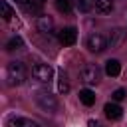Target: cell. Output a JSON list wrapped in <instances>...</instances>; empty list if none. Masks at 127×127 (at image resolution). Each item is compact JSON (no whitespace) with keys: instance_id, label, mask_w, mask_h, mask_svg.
Returning a JSON list of instances; mask_svg holds the SVG:
<instances>
[{"instance_id":"6da1fadb","label":"cell","mask_w":127,"mask_h":127,"mask_svg":"<svg viewBox=\"0 0 127 127\" xmlns=\"http://www.w3.org/2000/svg\"><path fill=\"white\" fill-rule=\"evenodd\" d=\"M26 65L22 62H10L8 67H6V77H8V83L10 85H22L26 81Z\"/></svg>"},{"instance_id":"7a4b0ae2","label":"cell","mask_w":127,"mask_h":127,"mask_svg":"<svg viewBox=\"0 0 127 127\" xmlns=\"http://www.w3.org/2000/svg\"><path fill=\"white\" fill-rule=\"evenodd\" d=\"M32 75H34V79H38V81H42V83H48V81L54 77V69H52V65H48V64H36V65L32 67Z\"/></svg>"},{"instance_id":"3957f363","label":"cell","mask_w":127,"mask_h":127,"mask_svg":"<svg viewBox=\"0 0 127 127\" xmlns=\"http://www.w3.org/2000/svg\"><path fill=\"white\" fill-rule=\"evenodd\" d=\"M81 79L89 85H95L99 79H101V69L95 65V64H87L83 69H81Z\"/></svg>"},{"instance_id":"277c9868","label":"cell","mask_w":127,"mask_h":127,"mask_svg":"<svg viewBox=\"0 0 127 127\" xmlns=\"http://www.w3.org/2000/svg\"><path fill=\"white\" fill-rule=\"evenodd\" d=\"M58 40L64 44V46H73L75 40H77V30L73 26H65L58 32Z\"/></svg>"},{"instance_id":"5b68a950","label":"cell","mask_w":127,"mask_h":127,"mask_svg":"<svg viewBox=\"0 0 127 127\" xmlns=\"http://www.w3.org/2000/svg\"><path fill=\"white\" fill-rule=\"evenodd\" d=\"M36 99H38V105H40L44 111H56V107H58L56 97H54L52 93H48V91H40Z\"/></svg>"},{"instance_id":"8992f818","label":"cell","mask_w":127,"mask_h":127,"mask_svg":"<svg viewBox=\"0 0 127 127\" xmlns=\"http://www.w3.org/2000/svg\"><path fill=\"white\" fill-rule=\"evenodd\" d=\"M87 48H89V52L99 54V52H103V50L107 48V40H105L101 34H91V36L87 38Z\"/></svg>"},{"instance_id":"52a82bcc","label":"cell","mask_w":127,"mask_h":127,"mask_svg":"<svg viewBox=\"0 0 127 127\" xmlns=\"http://www.w3.org/2000/svg\"><path fill=\"white\" fill-rule=\"evenodd\" d=\"M123 42H125V30L115 28V30H111V34L107 38V48H119Z\"/></svg>"},{"instance_id":"ba28073f","label":"cell","mask_w":127,"mask_h":127,"mask_svg":"<svg viewBox=\"0 0 127 127\" xmlns=\"http://www.w3.org/2000/svg\"><path fill=\"white\" fill-rule=\"evenodd\" d=\"M103 111H105V117L111 119V121H117V119H121V115H123V109H121L117 103H105Z\"/></svg>"},{"instance_id":"9c48e42d","label":"cell","mask_w":127,"mask_h":127,"mask_svg":"<svg viewBox=\"0 0 127 127\" xmlns=\"http://www.w3.org/2000/svg\"><path fill=\"white\" fill-rule=\"evenodd\" d=\"M36 26H38V32H42V34H52V30H54V20H52L50 16H40V18L36 20Z\"/></svg>"},{"instance_id":"30bf717a","label":"cell","mask_w":127,"mask_h":127,"mask_svg":"<svg viewBox=\"0 0 127 127\" xmlns=\"http://www.w3.org/2000/svg\"><path fill=\"white\" fill-rule=\"evenodd\" d=\"M105 73H107L109 77H117V75L121 73V64H119V60H107V62H105Z\"/></svg>"},{"instance_id":"8fae6325","label":"cell","mask_w":127,"mask_h":127,"mask_svg":"<svg viewBox=\"0 0 127 127\" xmlns=\"http://www.w3.org/2000/svg\"><path fill=\"white\" fill-rule=\"evenodd\" d=\"M8 127H40V125L32 119H26V117H12L8 121Z\"/></svg>"},{"instance_id":"7c38bea8","label":"cell","mask_w":127,"mask_h":127,"mask_svg":"<svg viewBox=\"0 0 127 127\" xmlns=\"http://www.w3.org/2000/svg\"><path fill=\"white\" fill-rule=\"evenodd\" d=\"M58 91L60 93H67L69 91V81H67V73L64 69L58 71Z\"/></svg>"},{"instance_id":"4fadbf2b","label":"cell","mask_w":127,"mask_h":127,"mask_svg":"<svg viewBox=\"0 0 127 127\" xmlns=\"http://www.w3.org/2000/svg\"><path fill=\"white\" fill-rule=\"evenodd\" d=\"M79 101H81L83 105H93V103H95V93H93L91 89H81V91H79Z\"/></svg>"},{"instance_id":"5bb4252c","label":"cell","mask_w":127,"mask_h":127,"mask_svg":"<svg viewBox=\"0 0 127 127\" xmlns=\"http://www.w3.org/2000/svg\"><path fill=\"white\" fill-rule=\"evenodd\" d=\"M95 10L101 14H107L113 10V0H95Z\"/></svg>"},{"instance_id":"9a60e30c","label":"cell","mask_w":127,"mask_h":127,"mask_svg":"<svg viewBox=\"0 0 127 127\" xmlns=\"http://www.w3.org/2000/svg\"><path fill=\"white\" fill-rule=\"evenodd\" d=\"M22 48H24V40H22L20 36H14V38H10V40H8V44H6V50H8V52L22 50Z\"/></svg>"},{"instance_id":"2e32d148","label":"cell","mask_w":127,"mask_h":127,"mask_svg":"<svg viewBox=\"0 0 127 127\" xmlns=\"http://www.w3.org/2000/svg\"><path fill=\"white\" fill-rule=\"evenodd\" d=\"M56 8H58V12L69 14L73 8V0H56Z\"/></svg>"},{"instance_id":"e0dca14e","label":"cell","mask_w":127,"mask_h":127,"mask_svg":"<svg viewBox=\"0 0 127 127\" xmlns=\"http://www.w3.org/2000/svg\"><path fill=\"white\" fill-rule=\"evenodd\" d=\"M0 8H2V18H4L6 22H10V20H12V16H14V10H12V6H10L6 0H2V2H0Z\"/></svg>"},{"instance_id":"ac0fdd59","label":"cell","mask_w":127,"mask_h":127,"mask_svg":"<svg viewBox=\"0 0 127 127\" xmlns=\"http://www.w3.org/2000/svg\"><path fill=\"white\" fill-rule=\"evenodd\" d=\"M95 6V0H77V8L79 12H89Z\"/></svg>"},{"instance_id":"d6986e66","label":"cell","mask_w":127,"mask_h":127,"mask_svg":"<svg viewBox=\"0 0 127 127\" xmlns=\"http://www.w3.org/2000/svg\"><path fill=\"white\" fill-rule=\"evenodd\" d=\"M16 4H20L26 12H38V6H34L32 4V0H14Z\"/></svg>"},{"instance_id":"ffe728a7","label":"cell","mask_w":127,"mask_h":127,"mask_svg":"<svg viewBox=\"0 0 127 127\" xmlns=\"http://www.w3.org/2000/svg\"><path fill=\"white\" fill-rule=\"evenodd\" d=\"M125 95H127V91H125L123 87H119V89H115V91L111 93V99H113V101H121V99H125Z\"/></svg>"},{"instance_id":"44dd1931","label":"cell","mask_w":127,"mask_h":127,"mask_svg":"<svg viewBox=\"0 0 127 127\" xmlns=\"http://www.w3.org/2000/svg\"><path fill=\"white\" fill-rule=\"evenodd\" d=\"M87 127H105V125H103L101 121H95V119H91V121L87 123Z\"/></svg>"},{"instance_id":"7402d4cb","label":"cell","mask_w":127,"mask_h":127,"mask_svg":"<svg viewBox=\"0 0 127 127\" xmlns=\"http://www.w3.org/2000/svg\"><path fill=\"white\" fill-rule=\"evenodd\" d=\"M38 2H46V0H38Z\"/></svg>"}]
</instances>
